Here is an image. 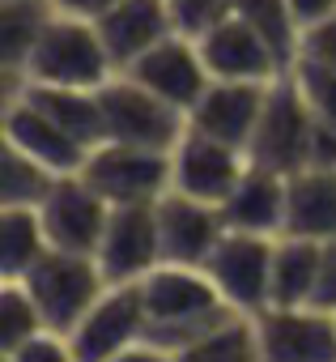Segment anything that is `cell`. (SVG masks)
Returning <instances> with one entry per match:
<instances>
[{
	"label": "cell",
	"mask_w": 336,
	"mask_h": 362,
	"mask_svg": "<svg viewBox=\"0 0 336 362\" xmlns=\"http://www.w3.org/2000/svg\"><path fill=\"white\" fill-rule=\"evenodd\" d=\"M145 345L132 358H188V349L226 315L234 311L222 290L213 286L209 269L200 264H171L162 260L145 281Z\"/></svg>",
	"instance_id": "1"
},
{
	"label": "cell",
	"mask_w": 336,
	"mask_h": 362,
	"mask_svg": "<svg viewBox=\"0 0 336 362\" xmlns=\"http://www.w3.org/2000/svg\"><path fill=\"white\" fill-rule=\"evenodd\" d=\"M115 60L102 43V30L98 22L90 18H73V13H60L47 22V30L39 35L26 69H22V81H39V86H85V90H98L107 77H115Z\"/></svg>",
	"instance_id": "2"
},
{
	"label": "cell",
	"mask_w": 336,
	"mask_h": 362,
	"mask_svg": "<svg viewBox=\"0 0 336 362\" xmlns=\"http://www.w3.org/2000/svg\"><path fill=\"white\" fill-rule=\"evenodd\" d=\"M18 281H26V290L35 294L43 320L52 328L68 332V337L77 332V324L90 315V307L111 286L107 273H102V264H98V256H90V252H64V247H47L30 264V273L18 277Z\"/></svg>",
	"instance_id": "3"
},
{
	"label": "cell",
	"mask_w": 336,
	"mask_h": 362,
	"mask_svg": "<svg viewBox=\"0 0 336 362\" xmlns=\"http://www.w3.org/2000/svg\"><path fill=\"white\" fill-rule=\"evenodd\" d=\"M102 98V119H107V141L124 145H145V149H166L175 153V145L188 132V111L175 103H166L149 86H140L132 73H115L98 86Z\"/></svg>",
	"instance_id": "4"
},
{
	"label": "cell",
	"mask_w": 336,
	"mask_h": 362,
	"mask_svg": "<svg viewBox=\"0 0 336 362\" xmlns=\"http://www.w3.org/2000/svg\"><path fill=\"white\" fill-rule=\"evenodd\" d=\"M311 132H315V111H311L302 86L294 81V73H285L268 86V98H264L256 136L247 145V158L268 166V170L294 175V170L306 166Z\"/></svg>",
	"instance_id": "5"
},
{
	"label": "cell",
	"mask_w": 336,
	"mask_h": 362,
	"mask_svg": "<svg viewBox=\"0 0 336 362\" xmlns=\"http://www.w3.org/2000/svg\"><path fill=\"white\" fill-rule=\"evenodd\" d=\"M81 175L111 201V205H145L162 201L175 188V166L166 149H145V145H124V141H102L90 149Z\"/></svg>",
	"instance_id": "6"
},
{
	"label": "cell",
	"mask_w": 336,
	"mask_h": 362,
	"mask_svg": "<svg viewBox=\"0 0 336 362\" xmlns=\"http://www.w3.org/2000/svg\"><path fill=\"white\" fill-rule=\"evenodd\" d=\"M145 290L140 281H111L102 298L90 307V315L73 332L77 362L94 358H132L145 345Z\"/></svg>",
	"instance_id": "7"
},
{
	"label": "cell",
	"mask_w": 336,
	"mask_h": 362,
	"mask_svg": "<svg viewBox=\"0 0 336 362\" xmlns=\"http://www.w3.org/2000/svg\"><path fill=\"white\" fill-rule=\"evenodd\" d=\"M277 239L247 235V230H226L217 239L213 256L205 260L213 286L222 290V298L234 311L260 315L268 307V298H272V252H277Z\"/></svg>",
	"instance_id": "8"
},
{
	"label": "cell",
	"mask_w": 336,
	"mask_h": 362,
	"mask_svg": "<svg viewBox=\"0 0 336 362\" xmlns=\"http://www.w3.org/2000/svg\"><path fill=\"white\" fill-rule=\"evenodd\" d=\"M111 209H115V205L90 184L81 170L60 175V179H56V188L47 192V201L39 205L52 247H64V252H90V256L98 252V243H102V235H107Z\"/></svg>",
	"instance_id": "9"
},
{
	"label": "cell",
	"mask_w": 336,
	"mask_h": 362,
	"mask_svg": "<svg viewBox=\"0 0 336 362\" xmlns=\"http://www.w3.org/2000/svg\"><path fill=\"white\" fill-rule=\"evenodd\" d=\"M98 264L107 281H145L166 256H162V222H157V201L145 205H115L107 235L98 243Z\"/></svg>",
	"instance_id": "10"
},
{
	"label": "cell",
	"mask_w": 336,
	"mask_h": 362,
	"mask_svg": "<svg viewBox=\"0 0 336 362\" xmlns=\"http://www.w3.org/2000/svg\"><path fill=\"white\" fill-rule=\"evenodd\" d=\"M196 43H200V56H205L209 73L222 77V81H277V77L289 73V60L243 13L222 18Z\"/></svg>",
	"instance_id": "11"
},
{
	"label": "cell",
	"mask_w": 336,
	"mask_h": 362,
	"mask_svg": "<svg viewBox=\"0 0 336 362\" xmlns=\"http://www.w3.org/2000/svg\"><path fill=\"white\" fill-rule=\"evenodd\" d=\"M171 166H175V192L209 201V205L222 209V201L239 188V179L247 175L251 158L239 145H226L217 136H205V132L188 128L184 141L171 153Z\"/></svg>",
	"instance_id": "12"
},
{
	"label": "cell",
	"mask_w": 336,
	"mask_h": 362,
	"mask_svg": "<svg viewBox=\"0 0 336 362\" xmlns=\"http://www.w3.org/2000/svg\"><path fill=\"white\" fill-rule=\"evenodd\" d=\"M260 354L272 362H332L336 358V315L302 303V307H264Z\"/></svg>",
	"instance_id": "13"
},
{
	"label": "cell",
	"mask_w": 336,
	"mask_h": 362,
	"mask_svg": "<svg viewBox=\"0 0 336 362\" xmlns=\"http://www.w3.org/2000/svg\"><path fill=\"white\" fill-rule=\"evenodd\" d=\"M0 128H5V145H18L22 153L39 158L56 175H73L85 166L90 145H81L68 128H60L43 107H35L22 90H5V111H0Z\"/></svg>",
	"instance_id": "14"
},
{
	"label": "cell",
	"mask_w": 336,
	"mask_h": 362,
	"mask_svg": "<svg viewBox=\"0 0 336 362\" xmlns=\"http://www.w3.org/2000/svg\"><path fill=\"white\" fill-rule=\"evenodd\" d=\"M124 73H132L140 86L162 94L166 103H175L179 111H192L213 81V73L200 56V43L192 35H179V30L171 39H162L153 52H145L136 64H128Z\"/></svg>",
	"instance_id": "15"
},
{
	"label": "cell",
	"mask_w": 336,
	"mask_h": 362,
	"mask_svg": "<svg viewBox=\"0 0 336 362\" xmlns=\"http://www.w3.org/2000/svg\"><path fill=\"white\" fill-rule=\"evenodd\" d=\"M268 86L272 81H222V77H213L209 90L200 94V103L188 111V128L247 149L251 136H256Z\"/></svg>",
	"instance_id": "16"
},
{
	"label": "cell",
	"mask_w": 336,
	"mask_h": 362,
	"mask_svg": "<svg viewBox=\"0 0 336 362\" xmlns=\"http://www.w3.org/2000/svg\"><path fill=\"white\" fill-rule=\"evenodd\" d=\"M157 222H162V256L171 264H200L205 269L217 239L226 235V218L217 205L184 197L175 188L157 201Z\"/></svg>",
	"instance_id": "17"
},
{
	"label": "cell",
	"mask_w": 336,
	"mask_h": 362,
	"mask_svg": "<svg viewBox=\"0 0 336 362\" xmlns=\"http://www.w3.org/2000/svg\"><path fill=\"white\" fill-rule=\"evenodd\" d=\"M102 43L115 60V69L124 73L128 64H136L145 52H153L162 39H171L175 26V9L171 0H119L98 18Z\"/></svg>",
	"instance_id": "18"
},
{
	"label": "cell",
	"mask_w": 336,
	"mask_h": 362,
	"mask_svg": "<svg viewBox=\"0 0 336 362\" xmlns=\"http://www.w3.org/2000/svg\"><path fill=\"white\" fill-rule=\"evenodd\" d=\"M285 192H289V175L251 162L247 175L239 179V188L222 201L226 230H247L268 239L285 235Z\"/></svg>",
	"instance_id": "19"
},
{
	"label": "cell",
	"mask_w": 336,
	"mask_h": 362,
	"mask_svg": "<svg viewBox=\"0 0 336 362\" xmlns=\"http://www.w3.org/2000/svg\"><path fill=\"white\" fill-rule=\"evenodd\" d=\"M285 235L315 239V243L336 239V170L332 166H302L289 175Z\"/></svg>",
	"instance_id": "20"
},
{
	"label": "cell",
	"mask_w": 336,
	"mask_h": 362,
	"mask_svg": "<svg viewBox=\"0 0 336 362\" xmlns=\"http://www.w3.org/2000/svg\"><path fill=\"white\" fill-rule=\"evenodd\" d=\"M0 81H5V90H22L35 107H43L81 145L94 149V145L107 141V119H102L98 90H85V86H39V81H22V77H0Z\"/></svg>",
	"instance_id": "21"
},
{
	"label": "cell",
	"mask_w": 336,
	"mask_h": 362,
	"mask_svg": "<svg viewBox=\"0 0 336 362\" xmlns=\"http://www.w3.org/2000/svg\"><path fill=\"white\" fill-rule=\"evenodd\" d=\"M52 18H56L52 0H0V77H22Z\"/></svg>",
	"instance_id": "22"
},
{
	"label": "cell",
	"mask_w": 336,
	"mask_h": 362,
	"mask_svg": "<svg viewBox=\"0 0 336 362\" xmlns=\"http://www.w3.org/2000/svg\"><path fill=\"white\" fill-rule=\"evenodd\" d=\"M315 277H319V243L281 235L272 252V298L268 307H302L315 298Z\"/></svg>",
	"instance_id": "23"
},
{
	"label": "cell",
	"mask_w": 336,
	"mask_h": 362,
	"mask_svg": "<svg viewBox=\"0 0 336 362\" xmlns=\"http://www.w3.org/2000/svg\"><path fill=\"white\" fill-rule=\"evenodd\" d=\"M52 247L43 214L30 205H0V277H26Z\"/></svg>",
	"instance_id": "24"
},
{
	"label": "cell",
	"mask_w": 336,
	"mask_h": 362,
	"mask_svg": "<svg viewBox=\"0 0 336 362\" xmlns=\"http://www.w3.org/2000/svg\"><path fill=\"white\" fill-rule=\"evenodd\" d=\"M192 362H251V358H264L260 354V324L251 311H226L192 349H188Z\"/></svg>",
	"instance_id": "25"
},
{
	"label": "cell",
	"mask_w": 336,
	"mask_h": 362,
	"mask_svg": "<svg viewBox=\"0 0 336 362\" xmlns=\"http://www.w3.org/2000/svg\"><path fill=\"white\" fill-rule=\"evenodd\" d=\"M56 170L43 166L39 158L22 153L18 145H5L0 153V205H30L39 209L47 201V192L56 188Z\"/></svg>",
	"instance_id": "26"
},
{
	"label": "cell",
	"mask_w": 336,
	"mask_h": 362,
	"mask_svg": "<svg viewBox=\"0 0 336 362\" xmlns=\"http://www.w3.org/2000/svg\"><path fill=\"white\" fill-rule=\"evenodd\" d=\"M52 328L35 303V294L26 290V281L18 277H0V358H13L35 332Z\"/></svg>",
	"instance_id": "27"
},
{
	"label": "cell",
	"mask_w": 336,
	"mask_h": 362,
	"mask_svg": "<svg viewBox=\"0 0 336 362\" xmlns=\"http://www.w3.org/2000/svg\"><path fill=\"white\" fill-rule=\"evenodd\" d=\"M234 13H243L294 69L298 60V39H302V26L294 18V5L289 0H234Z\"/></svg>",
	"instance_id": "28"
},
{
	"label": "cell",
	"mask_w": 336,
	"mask_h": 362,
	"mask_svg": "<svg viewBox=\"0 0 336 362\" xmlns=\"http://www.w3.org/2000/svg\"><path fill=\"white\" fill-rule=\"evenodd\" d=\"M289 73H294V81L302 86V94H306L311 111H315L319 119L336 124V69H323V64H302V60H298Z\"/></svg>",
	"instance_id": "29"
},
{
	"label": "cell",
	"mask_w": 336,
	"mask_h": 362,
	"mask_svg": "<svg viewBox=\"0 0 336 362\" xmlns=\"http://www.w3.org/2000/svg\"><path fill=\"white\" fill-rule=\"evenodd\" d=\"M171 9H175V26H179V35L200 39V35L213 30L222 18L234 13V0H171Z\"/></svg>",
	"instance_id": "30"
},
{
	"label": "cell",
	"mask_w": 336,
	"mask_h": 362,
	"mask_svg": "<svg viewBox=\"0 0 336 362\" xmlns=\"http://www.w3.org/2000/svg\"><path fill=\"white\" fill-rule=\"evenodd\" d=\"M298 60L302 64H323V69H336V9L311 26H302V39H298ZM294 60V64H298Z\"/></svg>",
	"instance_id": "31"
},
{
	"label": "cell",
	"mask_w": 336,
	"mask_h": 362,
	"mask_svg": "<svg viewBox=\"0 0 336 362\" xmlns=\"http://www.w3.org/2000/svg\"><path fill=\"white\" fill-rule=\"evenodd\" d=\"M60 358H77L73 354V337L68 332H60V328H43V332H35L9 362H60Z\"/></svg>",
	"instance_id": "32"
},
{
	"label": "cell",
	"mask_w": 336,
	"mask_h": 362,
	"mask_svg": "<svg viewBox=\"0 0 336 362\" xmlns=\"http://www.w3.org/2000/svg\"><path fill=\"white\" fill-rule=\"evenodd\" d=\"M315 307L336 311V239L319 243V277H315Z\"/></svg>",
	"instance_id": "33"
},
{
	"label": "cell",
	"mask_w": 336,
	"mask_h": 362,
	"mask_svg": "<svg viewBox=\"0 0 336 362\" xmlns=\"http://www.w3.org/2000/svg\"><path fill=\"white\" fill-rule=\"evenodd\" d=\"M306 166H332V170H336V124H328V119H319V115H315Z\"/></svg>",
	"instance_id": "34"
},
{
	"label": "cell",
	"mask_w": 336,
	"mask_h": 362,
	"mask_svg": "<svg viewBox=\"0 0 336 362\" xmlns=\"http://www.w3.org/2000/svg\"><path fill=\"white\" fill-rule=\"evenodd\" d=\"M52 5H56L60 13H73V18H90V22H98L111 5H119V0H52Z\"/></svg>",
	"instance_id": "35"
},
{
	"label": "cell",
	"mask_w": 336,
	"mask_h": 362,
	"mask_svg": "<svg viewBox=\"0 0 336 362\" xmlns=\"http://www.w3.org/2000/svg\"><path fill=\"white\" fill-rule=\"evenodd\" d=\"M289 5H294L298 26H311V22H319V18H328L336 9V0H289Z\"/></svg>",
	"instance_id": "36"
},
{
	"label": "cell",
	"mask_w": 336,
	"mask_h": 362,
	"mask_svg": "<svg viewBox=\"0 0 336 362\" xmlns=\"http://www.w3.org/2000/svg\"><path fill=\"white\" fill-rule=\"evenodd\" d=\"M332 315H336V311H332Z\"/></svg>",
	"instance_id": "37"
}]
</instances>
